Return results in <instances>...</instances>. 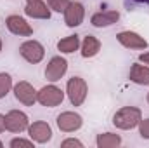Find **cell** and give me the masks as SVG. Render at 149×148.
Wrapping results in <instances>:
<instances>
[{"label": "cell", "instance_id": "cell-1", "mask_svg": "<svg viewBox=\"0 0 149 148\" xmlns=\"http://www.w3.org/2000/svg\"><path fill=\"white\" fill-rule=\"evenodd\" d=\"M142 118V111L137 106H123L113 115V124L116 129H121V131H130L134 127L139 125Z\"/></svg>", "mask_w": 149, "mask_h": 148}, {"label": "cell", "instance_id": "cell-2", "mask_svg": "<svg viewBox=\"0 0 149 148\" xmlns=\"http://www.w3.org/2000/svg\"><path fill=\"white\" fill-rule=\"evenodd\" d=\"M66 94L73 106H81L88 94V85L81 77H71L66 82Z\"/></svg>", "mask_w": 149, "mask_h": 148}, {"label": "cell", "instance_id": "cell-3", "mask_svg": "<svg viewBox=\"0 0 149 148\" xmlns=\"http://www.w3.org/2000/svg\"><path fill=\"white\" fill-rule=\"evenodd\" d=\"M63 101H64V92H63V89H59L54 84L43 85L37 94V103H40L42 106H47V108L59 106Z\"/></svg>", "mask_w": 149, "mask_h": 148}, {"label": "cell", "instance_id": "cell-4", "mask_svg": "<svg viewBox=\"0 0 149 148\" xmlns=\"http://www.w3.org/2000/svg\"><path fill=\"white\" fill-rule=\"evenodd\" d=\"M19 54L31 65H37L45 56V47L38 40H26L19 45Z\"/></svg>", "mask_w": 149, "mask_h": 148}, {"label": "cell", "instance_id": "cell-5", "mask_svg": "<svg viewBox=\"0 0 149 148\" xmlns=\"http://www.w3.org/2000/svg\"><path fill=\"white\" fill-rule=\"evenodd\" d=\"M28 125H30V118H28V115L24 111L10 110L5 115V129L9 132L19 134L23 131H28Z\"/></svg>", "mask_w": 149, "mask_h": 148}, {"label": "cell", "instance_id": "cell-6", "mask_svg": "<svg viewBox=\"0 0 149 148\" xmlns=\"http://www.w3.org/2000/svg\"><path fill=\"white\" fill-rule=\"evenodd\" d=\"M66 72H68V61H66V58H63V56H54V58H50V61L47 63L45 78L54 84V82L61 80V78L66 75Z\"/></svg>", "mask_w": 149, "mask_h": 148}, {"label": "cell", "instance_id": "cell-7", "mask_svg": "<svg viewBox=\"0 0 149 148\" xmlns=\"http://www.w3.org/2000/svg\"><path fill=\"white\" fill-rule=\"evenodd\" d=\"M37 94L38 91L26 80H21L14 85V96L19 103H23L24 106H33L37 103Z\"/></svg>", "mask_w": 149, "mask_h": 148}, {"label": "cell", "instance_id": "cell-8", "mask_svg": "<svg viewBox=\"0 0 149 148\" xmlns=\"http://www.w3.org/2000/svg\"><path fill=\"white\" fill-rule=\"evenodd\" d=\"M5 26H7V30H9L12 35H17V37H30V35H33L31 25H30L24 18H21L19 14H10V16H7Z\"/></svg>", "mask_w": 149, "mask_h": 148}, {"label": "cell", "instance_id": "cell-9", "mask_svg": "<svg viewBox=\"0 0 149 148\" xmlns=\"http://www.w3.org/2000/svg\"><path fill=\"white\" fill-rule=\"evenodd\" d=\"M57 127L63 132H74L83 125V118L76 111H63L57 115Z\"/></svg>", "mask_w": 149, "mask_h": 148}, {"label": "cell", "instance_id": "cell-10", "mask_svg": "<svg viewBox=\"0 0 149 148\" xmlns=\"http://www.w3.org/2000/svg\"><path fill=\"white\" fill-rule=\"evenodd\" d=\"M28 136L35 143L43 145V143H47V141L52 140V127L47 122H43V120H37V122H33V124L28 125Z\"/></svg>", "mask_w": 149, "mask_h": 148}, {"label": "cell", "instance_id": "cell-11", "mask_svg": "<svg viewBox=\"0 0 149 148\" xmlns=\"http://www.w3.org/2000/svg\"><path fill=\"white\" fill-rule=\"evenodd\" d=\"M85 19V7L80 2H70V5L64 11V23L70 28H76Z\"/></svg>", "mask_w": 149, "mask_h": 148}, {"label": "cell", "instance_id": "cell-12", "mask_svg": "<svg viewBox=\"0 0 149 148\" xmlns=\"http://www.w3.org/2000/svg\"><path fill=\"white\" fill-rule=\"evenodd\" d=\"M118 42L123 45V47H127V49H146L148 47V40L144 37H141L139 33H135V32H130V30H127V32H120L118 35Z\"/></svg>", "mask_w": 149, "mask_h": 148}, {"label": "cell", "instance_id": "cell-13", "mask_svg": "<svg viewBox=\"0 0 149 148\" xmlns=\"http://www.w3.org/2000/svg\"><path fill=\"white\" fill-rule=\"evenodd\" d=\"M24 14L33 19H50V7L43 0H31L26 2Z\"/></svg>", "mask_w": 149, "mask_h": 148}, {"label": "cell", "instance_id": "cell-14", "mask_svg": "<svg viewBox=\"0 0 149 148\" xmlns=\"http://www.w3.org/2000/svg\"><path fill=\"white\" fill-rule=\"evenodd\" d=\"M118 19H120V12L118 11H101V12H95L90 18V23L95 28H106V26L114 25Z\"/></svg>", "mask_w": 149, "mask_h": 148}, {"label": "cell", "instance_id": "cell-15", "mask_svg": "<svg viewBox=\"0 0 149 148\" xmlns=\"http://www.w3.org/2000/svg\"><path fill=\"white\" fill-rule=\"evenodd\" d=\"M130 82L137 84V85H149V66L135 63L130 68V75H128Z\"/></svg>", "mask_w": 149, "mask_h": 148}, {"label": "cell", "instance_id": "cell-16", "mask_svg": "<svg viewBox=\"0 0 149 148\" xmlns=\"http://www.w3.org/2000/svg\"><path fill=\"white\" fill-rule=\"evenodd\" d=\"M101 51V40L94 35H87L81 42V56L85 59H90L94 56H97Z\"/></svg>", "mask_w": 149, "mask_h": 148}, {"label": "cell", "instance_id": "cell-17", "mask_svg": "<svg viewBox=\"0 0 149 148\" xmlns=\"http://www.w3.org/2000/svg\"><path fill=\"white\" fill-rule=\"evenodd\" d=\"M78 47H80V37L78 35H70V37H64L57 42V49L63 54H71L74 51H78Z\"/></svg>", "mask_w": 149, "mask_h": 148}, {"label": "cell", "instance_id": "cell-18", "mask_svg": "<svg viewBox=\"0 0 149 148\" xmlns=\"http://www.w3.org/2000/svg\"><path fill=\"white\" fill-rule=\"evenodd\" d=\"M95 145L99 148H116V147L121 145V138H120V134L104 132V134H99V136H97Z\"/></svg>", "mask_w": 149, "mask_h": 148}, {"label": "cell", "instance_id": "cell-19", "mask_svg": "<svg viewBox=\"0 0 149 148\" xmlns=\"http://www.w3.org/2000/svg\"><path fill=\"white\" fill-rule=\"evenodd\" d=\"M10 89H12V77L5 72H2L0 73V99L5 98L10 92Z\"/></svg>", "mask_w": 149, "mask_h": 148}, {"label": "cell", "instance_id": "cell-20", "mask_svg": "<svg viewBox=\"0 0 149 148\" xmlns=\"http://www.w3.org/2000/svg\"><path fill=\"white\" fill-rule=\"evenodd\" d=\"M47 5L56 12H64L70 5V0H47Z\"/></svg>", "mask_w": 149, "mask_h": 148}, {"label": "cell", "instance_id": "cell-21", "mask_svg": "<svg viewBox=\"0 0 149 148\" xmlns=\"http://www.w3.org/2000/svg\"><path fill=\"white\" fill-rule=\"evenodd\" d=\"M33 140H23V138H14L12 141H10V148H33Z\"/></svg>", "mask_w": 149, "mask_h": 148}, {"label": "cell", "instance_id": "cell-22", "mask_svg": "<svg viewBox=\"0 0 149 148\" xmlns=\"http://www.w3.org/2000/svg\"><path fill=\"white\" fill-rule=\"evenodd\" d=\"M139 134L142 140H149V118H141L139 122Z\"/></svg>", "mask_w": 149, "mask_h": 148}, {"label": "cell", "instance_id": "cell-23", "mask_svg": "<svg viewBox=\"0 0 149 148\" xmlns=\"http://www.w3.org/2000/svg\"><path fill=\"white\" fill-rule=\"evenodd\" d=\"M61 147H63V148H68V147H78V148H83V143H81L80 140H74V138H68V140H64V141L61 143Z\"/></svg>", "mask_w": 149, "mask_h": 148}, {"label": "cell", "instance_id": "cell-24", "mask_svg": "<svg viewBox=\"0 0 149 148\" xmlns=\"http://www.w3.org/2000/svg\"><path fill=\"white\" fill-rule=\"evenodd\" d=\"M139 61H141V63H144V65H149V52L141 54V56H139Z\"/></svg>", "mask_w": 149, "mask_h": 148}, {"label": "cell", "instance_id": "cell-25", "mask_svg": "<svg viewBox=\"0 0 149 148\" xmlns=\"http://www.w3.org/2000/svg\"><path fill=\"white\" fill-rule=\"evenodd\" d=\"M5 131V115H2L0 113V134Z\"/></svg>", "mask_w": 149, "mask_h": 148}, {"label": "cell", "instance_id": "cell-26", "mask_svg": "<svg viewBox=\"0 0 149 148\" xmlns=\"http://www.w3.org/2000/svg\"><path fill=\"white\" fill-rule=\"evenodd\" d=\"M0 52H2V38H0Z\"/></svg>", "mask_w": 149, "mask_h": 148}, {"label": "cell", "instance_id": "cell-27", "mask_svg": "<svg viewBox=\"0 0 149 148\" xmlns=\"http://www.w3.org/2000/svg\"><path fill=\"white\" fill-rule=\"evenodd\" d=\"M2 147H3V143H2V141H0V148H2Z\"/></svg>", "mask_w": 149, "mask_h": 148}, {"label": "cell", "instance_id": "cell-28", "mask_svg": "<svg viewBox=\"0 0 149 148\" xmlns=\"http://www.w3.org/2000/svg\"><path fill=\"white\" fill-rule=\"evenodd\" d=\"M148 103H149V94H148Z\"/></svg>", "mask_w": 149, "mask_h": 148}, {"label": "cell", "instance_id": "cell-29", "mask_svg": "<svg viewBox=\"0 0 149 148\" xmlns=\"http://www.w3.org/2000/svg\"><path fill=\"white\" fill-rule=\"evenodd\" d=\"M26 2H31V0H26Z\"/></svg>", "mask_w": 149, "mask_h": 148}]
</instances>
